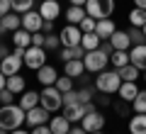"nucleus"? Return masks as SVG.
Returning <instances> with one entry per match:
<instances>
[{
	"mask_svg": "<svg viewBox=\"0 0 146 134\" xmlns=\"http://www.w3.org/2000/svg\"><path fill=\"white\" fill-rule=\"evenodd\" d=\"M100 49H102V51L107 54V56H112V51H115V47L110 44V39H102V44H100Z\"/></svg>",
	"mask_w": 146,
	"mask_h": 134,
	"instance_id": "nucleus-45",
	"label": "nucleus"
},
{
	"mask_svg": "<svg viewBox=\"0 0 146 134\" xmlns=\"http://www.w3.org/2000/svg\"><path fill=\"white\" fill-rule=\"evenodd\" d=\"M95 32H98V37L100 39H110V37L117 32V25H115V20H98V27H95Z\"/></svg>",
	"mask_w": 146,
	"mask_h": 134,
	"instance_id": "nucleus-20",
	"label": "nucleus"
},
{
	"mask_svg": "<svg viewBox=\"0 0 146 134\" xmlns=\"http://www.w3.org/2000/svg\"><path fill=\"white\" fill-rule=\"evenodd\" d=\"M134 7H141V10H146V0H134Z\"/></svg>",
	"mask_w": 146,
	"mask_h": 134,
	"instance_id": "nucleus-49",
	"label": "nucleus"
},
{
	"mask_svg": "<svg viewBox=\"0 0 146 134\" xmlns=\"http://www.w3.org/2000/svg\"><path fill=\"white\" fill-rule=\"evenodd\" d=\"M144 83H146V71H144Z\"/></svg>",
	"mask_w": 146,
	"mask_h": 134,
	"instance_id": "nucleus-57",
	"label": "nucleus"
},
{
	"mask_svg": "<svg viewBox=\"0 0 146 134\" xmlns=\"http://www.w3.org/2000/svg\"><path fill=\"white\" fill-rule=\"evenodd\" d=\"M56 88L61 90V93H68V90H73V78L71 76H58V81H56Z\"/></svg>",
	"mask_w": 146,
	"mask_h": 134,
	"instance_id": "nucleus-36",
	"label": "nucleus"
},
{
	"mask_svg": "<svg viewBox=\"0 0 146 134\" xmlns=\"http://www.w3.org/2000/svg\"><path fill=\"white\" fill-rule=\"evenodd\" d=\"M22 27H25L27 32H42V27H44V17L39 15V10H29V12H25L22 15Z\"/></svg>",
	"mask_w": 146,
	"mask_h": 134,
	"instance_id": "nucleus-9",
	"label": "nucleus"
},
{
	"mask_svg": "<svg viewBox=\"0 0 146 134\" xmlns=\"http://www.w3.org/2000/svg\"><path fill=\"white\" fill-rule=\"evenodd\" d=\"M110 63L115 68H122L129 63V51H112V56H110Z\"/></svg>",
	"mask_w": 146,
	"mask_h": 134,
	"instance_id": "nucleus-30",
	"label": "nucleus"
},
{
	"mask_svg": "<svg viewBox=\"0 0 146 134\" xmlns=\"http://www.w3.org/2000/svg\"><path fill=\"white\" fill-rule=\"evenodd\" d=\"M5 32H7V29H5V27H3V25H0V34H5Z\"/></svg>",
	"mask_w": 146,
	"mask_h": 134,
	"instance_id": "nucleus-53",
	"label": "nucleus"
},
{
	"mask_svg": "<svg viewBox=\"0 0 146 134\" xmlns=\"http://www.w3.org/2000/svg\"><path fill=\"white\" fill-rule=\"evenodd\" d=\"M0 25L5 27L7 32H17L22 27V15L20 12H7L5 17H0Z\"/></svg>",
	"mask_w": 146,
	"mask_h": 134,
	"instance_id": "nucleus-22",
	"label": "nucleus"
},
{
	"mask_svg": "<svg viewBox=\"0 0 146 134\" xmlns=\"http://www.w3.org/2000/svg\"><path fill=\"white\" fill-rule=\"evenodd\" d=\"M10 3H12V12H20V15H25L34 7V0H10Z\"/></svg>",
	"mask_w": 146,
	"mask_h": 134,
	"instance_id": "nucleus-31",
	"label": "nucleus"
},
{
	"mask_svg": "<svg viewBox=\"0 0 146 134\" xmlns=\"http://www.w3.org/2000/svg\"><path fill=\"white\" fill-rule=\"evenodd\" d=\"M131 110L134 112H146V90H139V95L134 98V103H131Z\"/></svg>",
	"mask_w": 146,
	"mask_h": 134,
	"instance_id": "nucleus-34",
	"label": "nucleus"
},
{
	"mask_svg": "<svg viewBox=\"0 0 146 134\" xmlns=\"http://www.w3.org/2000/svg\"><path fill=\"white\" fill-rule=\"evenodd\" d=\"M39 15L44 20H56L61 15V5H58V0H42V5H39Z\"/></svg>",
	"mask_w": 146,
	"mask_h": 134,
	"instance_id": "nucleus-17",
	"label": "nucleus"
},
{
	"mask_svg": "<svg viewBox=\"0 0 146 134\" xmlns=\"http://www.w3.org/2000/svg\"><path fill=\"white\" fill-rule=\"evenodd\" d=\"M42 32H44V34H51V32H54V20H44Z\"/></svg>",
	"mask_w": 146,
	"mask_h": 134,
	"instance_id": "nucleus-46",
	"label": "nucleus"
},
{
	"mask_svg": "<svg viewBox=\"0 0 146 134\" xmlns=\"http://www.w3.org/2000/svg\"><path fill=\"white\" fill-rule=\"evenodd\" d=\"M80 127L85 129V132H98V129H102L105 127V115L100 112V110H95V112H88L83 117V122H80Z\"/></svg>",
	"mask_w": 146,
	"mask_h": 134,
	"instance_id": "nucleus-10",
	"label": "nucleus"
},
{
	"mask_svg": "<svg viewBox=\"0 0 146 134\" xmlns=\"http://www.w3.org/2000/svg\"><path fill=\"white\" fill-rule=\"evenodd\" d=\"M110 44L115 47V51H129L134 44H131V39H129V32H124V29H117L115 34L110 37Z\"/></svg>",
	"mask_w": 146,
	"mask_h": 134,
	"instance_id": "nucleus-13",
	"label": "nucleus"
},
{
	"mask_svg": "<svg viewBox=\"0 0 146 134\" xmlns=\"http://www.w3.org/2000/svg\"><path fill=\"white\" fill-rule=\"evenodd\" d=\"M80 32H95V27H98V20L95 17H90V15H85L83 20H80Z\"/></svg>",
	"mask_w": 146,
	"mask_h": 134,
	"instance_id": "nucleus-37",
	"label": "nucleus"
},
{
	"mask_svg": "<svg viewBox=\"0 0 146 134\" xmlns=\"http://www.w3.org/2000/svg\"><path fill=\"white\" fill-rule=\"evenodd\" d=\"M22 61H25L27 68L39 71V68L46 63V49H44V47H34V44H32V47L25 51V59H22Z\"/></svg>",
	"mask_w": 146,
	"mask_h": 134,
	"instance_id": "nucleus-6",
	"label": "nucleus"
},
{
	"mask_svg": "<svg viewBox=\"0 0 146 134\" xmlns=\"http://www.w3.org/2000/svg\"><path fill=\"white\" fill-rule=\"evenodd\" d=\"M22 59L20 56H15V54H7L3 61H0V71L5 73V76H15V73H20V68H22Z\"/></svg>",
	"mask_w": 146,
	"mask_h": 134,
	"instance_id": "nucleus-15",
	"label": "nucleus"
},
{
	"mask_svg": "<svg viewBox=\"0 0 146 134\" xmlns=\"http://www.w3.org/2000/svg\"><path fill=\"white\" fill-rule=\"evenodd\" d=\"M49 110L46 107H42V105H36V107H32V110H27V119H25V124L27 127H39V124H49Z\"/></svg>",
	"mask_w": 146,
	"mask_h": 134,
	"instance_id": "nucleus-8",
	"label": "nucleus"
},
{
	"mask_svg": "<svg viewBox=\"0 0 146 134\" xmlns=\"http://www.w3.org/2000/svg\"><path fill=\"white\" fill-rule=\"evenodd\" d=\"M7 12H12V3L10 0H0V17H5Z\"/></svg>",
	"mask_w": 146,
	"mask_h": 134,
	"instance_id": "nucleus-43",
	"label": "nucleus"
},
{
	"mask_svg": "<svg viewBox=\"0 0 146 134\" xmlns=\"http://www.w3.org/2000/svg\"><path fill=\"white\" fill-rule=\"evenodd\" d=\"M100 44H102V39L98 37V32H83L80 47H83L85 51H95V49H100Z\"/></svg>",
	"mask_w": 146,
	"mask_h": 134,
	"instance_id": "nucleus-25",
	"label": "nucleus"
},
{
	"mask_svg": "<svg viewBox=\"0 0 146 134\" xmlns=\"http://www.w3.org/2000/svg\"><path fill=\"white\" fill-rule=\"evenodd\" d=\"M90 134H102V129H98V132H90Z\"/></svg>",
	"mask_w": 146,
	"mask_h": 134,
	"instance_id": "nucleus-55",
	"label": "nucleus"
},
{
	"mask_svg": "<svg viewBox=\"0 0 146 134\" xmlns=\"http://www.w3.org/2000/svg\"><path fill=\"white\" fill-rule=\"evenodd\" d=\"M129 63H134L141 73L146 71V44H136L129 49Z\"/></svg>",
	"mask_w": 146,
	"mask_h": 134,
	"instance_id": "nucleus-14",
	"label": "nucleus"
},
{
	"mask_svg": "<svg viewBox=\"0 0 146 134\" xmlns=\"http://www.w3.org/2000/svg\"><path fill=\"white\" fill-rule=\"evenodd\" d=\"M12 44L22 49H29L32 47V32H27L25 27H20L17 32H12Z\"/></svg>",
	"mask_w": 146,
	"mask_h": 134,
	"instance_id": "nucleus-24",
	"label": "nucleus"
},
{
	"mask_svg": "<svg viewBox=\"0 0 146 134\" xmlns=\"http://www.w3.org/2000/svg\"><path fill=\"white\" fill-rule=\"evenodd\" d=\"M36 81L42 83V88H44V85H56V81H58V71L51 66V63H44V66L36 71Z\"/></svg>",
	"mask_w": 146,
	"mask_h": 134,
	"instance_id": "nucleus-12",
	"label": "nucleus"
},
{
	"mask_svg": "<svg viewBox=\"0 0 146 134\" xmlns=\"http://www.w3.org/2000/svg\"><path fill=\"white\" fill-rule=\"evenodd\" d=\"M61 47H80V41H83V32H80L78 25H66L61 32Z\"/></svg>",
	"mask_w": 146,
	"mask_h": 134,
	"instance_id": "nucleus-7",
	"label": "nucleus"
},
{
	"mask_svg": "<svg viewBox=\"0 0 146 134\" xmlns=\"http://www.w3.org/2000/svg\"><path fill=\"white\" fill-rule=\"evenodd\" d=\"M68 134H88V132H85L83 127H71V132H68Z\"/></svg>",
	"mask_w": 146,
	"mask_h": 134,
	"instance_id": "nucleus-47",
	"label": "nucleus"
},
{
	"mask_svg": "<svg viewBox=\"0 0 146 134\" xmlns=\"http://www.w3.org/2000/svg\"><path fill=\"white\" fill-rule=\"evenodd\" d=\"M117 73H119L122 81H139V73H141V71L134 66V63H127V66L117 68Z\"/></svg>",
	"mask_w": 146,
	"mask_h": 134,
	"instance_id": "nucleus-28",
	"label": "nucleus"
},
{
	"mask_svg": "<svg viewBox=\"0 0 146 134\" xmlns=\"http://www.w3.org/2000/svg\"><path fill=\"white\" fill-rule=\"evenodd\" d=\"M88 115V110H85L83 103H73V105H63V117L68 119L71 124L76 122H83V117Z\"/></svg>",
	"mask_w": 146,
	"mask_h": 134,
	"instance_id": "nucleus-11",
	"label": "nucleus"
},
{
	"mask_svg": "<svg viewBox=\"0 0 146 134\" xmlns=\"http://www.w3.org/2000/svg\"><path fill=\"white\" fill-rule=\"evenodd\" d=\"M7 56V49H5V44H0V61Z\"/></svg>",
	"mask_w": 146,
	"mask_h": 134,
	"instance_id": "nucleus-51",
	"label": "nucleus"
},
{
	"mask_svg": "<svg viewBox=\"0 0 146 134\" xmlns=\"http://www.w3.org/2000/svg\"><path fill=\"white\" fill-rule=\"evenodd\" d=\"M73 103H80L78 90H68V93H63V105H73Z\"/></svg>",
	"mask_w": 146,
	"mask_h": 134,
	"instance_id": "nucleus-40",
	"label": "nucleus"
},
{
	"mask_svg": "<svg viewBox=\"0 0 146 134\" xmlns=\"http://www.w3.org/2000/svg\"><path fill=\"white\" fill-rule=\"evenodd\" d=\"M29 132H32V134H54L49 124H39V127H32Z\"/></svg>",
	"mask_w": 146,
	"mask_h": 134,
	"instance_id": "nucleus-42",
	"label": "nucleus"
},
{
	"mask_svg": "<svg viewBox=\"0 0 146 134\" xmlns=\"http://www.w3.org/2000/svg\"><path fill=\"white\" fill-rule=\"evenodd\" d=\"M129 39H131V44H146V37H144V29H141V27H129Z\"/></svg>",
	"mask_w": 146,
	"mask_h": 134,
	"instance_id": "nucleus-33",
	"label": "nucleus"
},
{
	"mask_svg": "<svg viewBox=\"0 0 146 134\" xmlns=\"http://www.w3.org/2000/svg\"><path fill=\"white\" fill-rule=\"evenodd\" d=\"M7 85V76H5V73H3V71H0V90H3V88H5Z\"/></svg>",
	"mask_w": 146,
	"mask_h": 134,
	"instance_id": "nucleus-48",
	"label": "nucleus"
},
{
	"mask_svg": "<svg viewBox=\"0 0 146 134\" xmlns=\"http://www.w3.org/2000/svg\"><path fill=\"white\" fill-rule=\"evenodd\" d=\"M10 134H32V132H27V129H22V127H20V129H12Z\"/></svg>",
	"mask_w": 146,
	"mask_h": 134,
	"instance_id": "nucleus-52",
	"label": "nucleus"
},
{
	"mask_svg": "<svg viewBox=\"0 0 146 134\" xmlns=\"http://www.w3.org/2000/svg\"><path fill=\"white\" fill-rule=\"evenodd\" d=\"M39 105L46 107L49 112H58V110L63 107V93L56 85H44L42 90H39Z\"/></svg>",
	"mask_w": 146,
	"mask_h": 134,
	"instance_id": "nucleus-3",
	"label": "nucleus"
},
{
	"mask_svg": "<svg viewBox=\"0 0 146 134\" xmlns=\"http://www.w3.org/2000/svg\"><path fill=\"white\" fill-rule=\"evenodd\" d=\"M141 29H144V37H146V25H144V27H141Z\"/></svg>",
	"mask_w": 146,
	"mask_h": 134,
	"instance_id": "nucleus-56",
	"label": "nucleus"
},
{
	"mask_svg": "<svg viewBox=\"0 0 146 134\" xmlns=\"http://www.w3.org/2000/svg\"><path fill=\"white\" fill-rule=\"evenodd\" d=\"M20 105L22 110H32V107H36V105H39V93H36V90H25V93H20Z\"/></svg>",
	"mask_w": 146,
	"mask_h": 134,
	"instance_id": "nucleus-21",
	"label": "nucleus"
},
{
	"mask_svg": "<svg viewBox=\"0 0 146 134\" xmlns=\"http://www.w3.org/2000/svg\"><path fill=\"white\" fill-rule=\"evenodd\" d=\"M44 49H46V51H56V49H61V37L58 34H46L44 37Z\"/></svg>",
	"mask_w": 146,
	"mask_h": 134,
	"instance_id": "nucleus-32",
	"label": "nucleus"
},
{
	"mask_svg": "<svg viewBox=\"0 0 146 134\" xmlns=\"http://www.w3.org/2000/svg\"><path fill=\"white\" fill-rule=\"evenodd\" d=\"M88 15L85 12V7H80V5H68V10H66V20H68V25H80V20Z\"/></svg>",
	"mask_w": 146,
	"mask_h": 134,
	"instance_id": "nucleus-26",
	"label": "nucleus"
},
{
	"mask_svg": "<svg viewBox=\"0 0 146 134\" xmlns=\"http://www.w3.org/2000/svg\"><path fill=\"white\" fill-rule=\"evenodd\" d=\"M95 85H83L78 90V95H80V103H93V98H95Z\"/></svg>",
	"mask_w": 146,
	"mask_h": 134,
	"instance_id": "nucleus-35",
	"label": "nucleus"
},
{
	"mask_svg": "<svg viewBox=\"0 0 146 134\" xmlns=\"http://www.w3.org/2000/svg\"><path fill=\"white\" fill-rule=\"evenodd\" d=\"M119 85H122V78H119V73H117V68L115 71H107V68H105V71H100L98 78H95V90H98V93L117 95Z\"/></svg>",
	"mask_w": 146,
	"mask_h": 134,
	"instance_id": "nucleus-2",
	"label": "nucleus"
},
{
	"mask_svg": "<svg viewBox=\"0 0 146 134\" xmlns=\"http://www.w3.org/2000/svg\"><path fill=\"white\" fill-rule=\"evenodd\" d=\"M129 25H131V27H144V25H146V10L134 7V10L129 12Z\"/></svg>",
	"mask_w": 146,
	"mask_h": 134,
	"instance_id": "nucleus-29",
	"label": "nucleus"
},
{
	"mask_svg": "<svg viewBox=\"0 0 146 134\" xmlns=\"http://www.w3.org/2000/svg\"><path fill=\"white\" fill-rule=\"evenodd\" d=\"M83 63H85V71H88V73H100V71H105V68H107L110 56L102 51V49H95V51H85Z\"/></svg>",
	"mask_w": 146,
	"mask_h": 134,
	"instance_id": "nucleus-5",
	"label": "nucleus"
},
{
	"mask_svg": "<svg viewBox=\"0 0 146 134\" xmlns=\"http://www.w3.org/2000/svg\"><path fill=\"white\" fill-rule=\"evenodd\" d=\"M129 134H146V112H134L129 117Z\"/></svg>",
	"mask_w": 146,
	"mask_h": 134,
	"instance_id": "nucleus-19",
	"label": "nucleus"
},
{
	"mask_svg": "<svg viewBox=\"0 0 146 134\" xmlns=\"http://www.w3.org/2000/svg\"><path fill=\"white\" fill-rule=\"evenodd\" d=\"M0 134H10V132H7V129H3V127H0Z\"/></svg>",
	"mask_w": 146,
	"mask_h": 134,
	"instance_id": "nucleus-54",
	"label": "nucleus"
},
{
	"mask_svg": "<svg viewBox=\"0 0 146 134\" xmlns=\"http://www.w3.org/2000/svg\"><path fill=\"white\" fill-rule=\"evenodd\" d=\"M49 127H51V132H54V134H68L73 124L68 122L63 115H58V117H51V119H49Z\"/></svg>",
	"mask_w": 146,
	"mask_h": 134,
	"instance_id": "nucleus-23",
	"label": "nucleus"
},
{
	"mask_svg": "<svg viewBox=\"0 0 146 134\" xmlns=\"http://www.w3.org/2000/svg\"><path fill=\"white\" fill-rule=\"evenodd\" d=\"M68 3H71V5H80V7H85V3H88V0H68Z\"/></svg>",
	"mask_w": 146,
	"mask_h": 134,
	"instance_id": "nucleus-50",
	"label": "nucleus"
},
{
	"mask_svg": "<svg viewBox=\"0 0 146 134\" xmlns=\"http://www.w3.org/2000/svg\"><path fill=\"white\" fill-rule=\"evenodd\" d=\"M27 119V112L20 107V105H0V127L12 132V129H20Z\"/></svg>",
	"mask_w": 146,
	"mask_h": 134,
	"instance_id": "nucleus-1",
	"label": "nucleus"
},
{
	"mask_svg": "<svg viewBox=\"0 0 146 134\" xmlns=\"http://www.w3.org/2000/svg\"><path fill=\"white\" fill-rule=\"evenodd\" d=\"M44 32H34V34H32V44H34V47H44Z\"/></svg>",
	"mask_w": 146,
	"mask_h": 134,
	"instance_id": "nucleus-44",
	"label": "nucleus"
},
{
	"mask_svg": "<svg viewBox=\"0 0 146 134\" xmlns=\"http://www.w3.org/2000/svg\"><path fill=\"white\" fill-rule=\"evenodd\" d=\"M63 73H66V76H71V78H83V73H85V63H83V59L66 61V63H63Z\"/></svg>",
	"mask_w": 146,
	"mask_h": 134,
	"instance_id": "nucleus-18",
	"label": "nucleus"
},
{
	"mask_svg": "<svg viewBox=\"0 0 146 134\" xmlns=\"http://www.w3.org/2000/svg\"><path fill=\"white\" fill-rule=\"evenodd\" d=\"M85 12L95 20H107L115 12V0H88L85 3Z\"/></svg>",
	"mask_w": 146,
	"mask_h": 134,
	"instance_id": "nucleus-4",
	"label": "nucleus"
},
{
	"mask_svg": "<svg viewBox=\"0 0 146 134\" xmlns=\"http://www.w3.org/2000/svg\"><path fill=\"white\" fill-rule=\"evenodd\" d=\"M129 105H131V103H124V100H119V103H112V107L117 110V115H122V117H129V115L134 112Z\"/></svg>",
	"mask_w": 146,
	"mask_h": 134,
	"instance_id": "nucleus-38",
	"label": "nucleus"
},
{
	"mask_svg": "<svg viewBox=\"0 0 146 134\" xmlns=\"http://www.w3.org/2000/svg\"><path fill=\"white\" fill-rule=\"evenodd\" d=\"M117 95H119V100H124V103H134V98L139 95V85H136V81H122Z\"/></svg>",
	"mask_w": 146,
	"mask_h": 134,
	"instance_id": "nucleus-16",
	"label": "nucleus"
},
{
	"mask_svg": "<svg viewBox=\"0 0 146 134\" xmlns=\"http://www.w3.org/2000/svg\"><path fill=\"white\" fill-rule=\"evenodd\" d=\"M12 103H15V93L7 90V88H3L0 90V105H12Z\"/></svg>",
	"mask_w": 146,
	"mask_h": 134,
	"instance_id": "nucleus-39",
	"label": "nucleus"
},
{
	"mask_svg": "<svg viewBox=\"0 0 146 134\" xmlns=\"http://www.w3.org/2000/svg\"><path fill=\"white\" fill-rule=\"evenodd\" d=\"M7 90H12L15 95H20V93H25L27 88H25V78L20 76V73H15V76H7Z\"/></svg>",
	"mask_w": 146,
	"mask_h": 134,
	"instance_id": "nucleus-27",
	"label": "nucleus"
},
{
	"mask_svg": "<svg viewBox=\"0 0 146 134\" xmlns=\"http://www.w3.org/2000/svg\"><path fill=\"white\" fill-rule=\"evenodd\" d=\"M93 103H95V105H102V107H107V105H112V100L107 98V93H95Z\"/></svg>",
	"mask_w": 146,
	"mask_h": 134,
	"instance_id": "nucleus-41",
	"label": "nucleus"
}]
</instances>
